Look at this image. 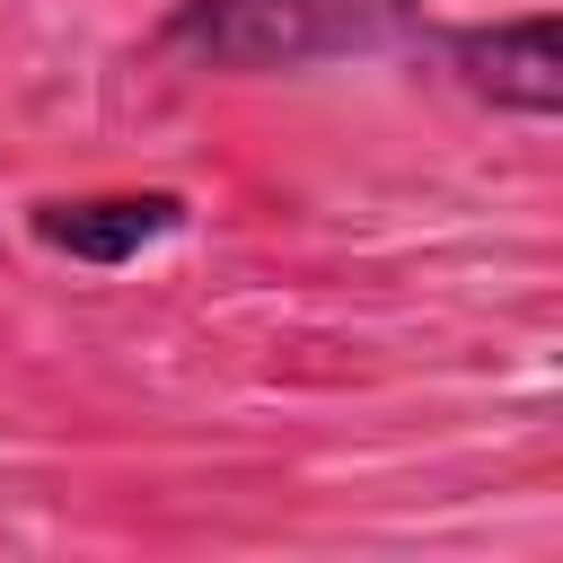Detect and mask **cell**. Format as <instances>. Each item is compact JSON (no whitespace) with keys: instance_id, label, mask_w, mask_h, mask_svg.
Instances as JSON below:
<instances>
[{"instance_id":"6da1fadb","label":"cell","mask_w":563,"mask_h":563,"mask_svg":"<svg viewBox=\"0 0 563 563\" xmlns=\"http://www.w3.org/2000/svg\"><path fill=\"white\" fill-rule=\"evenodd\" d=\"M405 44H431L422 0H176L150 26L158 62L220 70V79H282V70L405 53Z\"/></svg>"},{"instance_id":"7a4b0ae2","label":"cell","mask_w":563,"mask_h":563,"mask_svg":"<svg viewBox=\"0 0 563 563\" xmlns=\"http://www.w3.org/2000/svg\"><path fill=\"white\" fill-rule=\"evenodd\" d=\"M449 79L493 106V114H519V123H554L563 114V18L554 9H528V18H493V26H449L431 35Z\"/></svg>"},{"instance_id":"3957f363","label":"cell","mask_w":563,"mask_h":563,"mask_svg":"<svg viewBox=\"0 0 563 563\" xmlns=\"http://www.w3.org/2000/svg\"><path fill=\"white\" fill-rule=\"evenodd\" d=\"M176 229H185V194H167V185H141V194H44V202H26V238L44 255H70V264H132L141 246H158Z\"/></svg>"}]
</instances>
